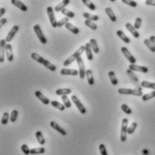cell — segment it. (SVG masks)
Returning <instances> with one entry per match:
<instances>
[{
  "label": "cell",
  "mask_w": 155,
  "mask_h": 155,
  "mask_svg": "<svg viewBox=\"0 0 155 155\" xmlns=\"http://www.w3.org/2000/svg\"><path fill=\"white\" fill-rule=\"evenodd\" d=\"M6 58L7 59L8 61H14V54H13V49H12V45L11 44H7L6 48Z\"/></svg>",
  "instance_id": "cell-16"
},
{
  "label": "cell",
  "mask_w": 155,
  "mask_h": 155,
  "mask_svg": "<svg viewBox=\"0 0 155 155\" xmlns=\"http://www.w3.org/2000/svg\"><path fill=\"white\" fill-rule=\"evenodd\" d=\"M150 41H151L152 42V44H154V46H155V36H153V35H152L151 37H150Z\"/></svg>",
  "instance_id": "cell-52"
},
{
  "label": "cell",
  "mask_w": 155,
  "mask_h": 155,
  "mask_svg": "<svg viewBox=\"0 0 155 155\" xmlns=\"http://www.w3.org/2000/svg\"><path fill=\"white\" fill-rule=\"evenodd\" d=\"M83 17L86 18V20H89V21H93V22H96L99 19L98 15H91L89 13H83Z\"/></svg>",
  "instance_id": "cell-28"
},
{
  "label": "cell",
  "mask_w": 155,
  "mask_h": 155,
  "mask_svg": "<svg viewBox=\"0 0 155 155\" xmlns=\"http://www.w3.org/2000/svg\"><path fill=\"white\" fill-rule=\"evenodd\" d=\"M72 90L71 88H59L56 90V95L58 96H67L71 94Z\"/></svg>",
  "instance_id": "cell-27"
},
{
  "label": "cell",
  "mask_w": 155,
  "mask_h": 155,
  "mask_svg": "<svg viewBox=\"0 0 155 155\" xmlns=\"http://www.w3.org/2000/svg\"><path fill=\"white\" fill-rule=\"evenodd\" d=\"M7 18H2L1 21H0V26H1V27H3V26L7 24Z\"/></svg>",
  "instance_id": "cell-50"
},
{
  "label": "cell",
  "mask_w": 155,
  "mask_h": 155,
  "mask_svg": "<svg viewBox=\"0 0 155 155\" xmlns=\"http://www.w3.org/2000/svg\"><path fill=\"white\" fill-rule=\"evenodd\" d=\"M116 34L118 35V37H119V38L122 41H124V42H125V44H130L131 40L128 38V37L126 36V34L122 30H118V31H117L116 32Z\"/></svg>",
  "instance_id": "cell-22"
},
{
  "label": "cell",
  "mask_w": 155,
  "mask_h": 155,
  "mask_svg": "<svg viewBox=\"0 0 155 155\" xmlns=\"http://www.w3.org/2000/svg\"><path fill=\"white\" fill-rule=\"evenodd\" d=\"M89 44H90V45H91V48H92V50L95 53L99 52V48L98 46V42H97V41H96V39H90Z\"/></svg>",
  "instance_id": "cell-32"
},
{
  "label": "cell",
  "mask_w": 155,
  "mask_h": 155,
  "mask_svg": "<svg viewBox=\"0 0 155 155\" xmlns=\"http://www.w3.org/2000/svg\"><path fill=\"white\" fill-rule=\"evenodd\" d=\"M34 95H35V97L38 98L42 104H44V105H49V104H51L50 99L48 98H46L45 96L42 94L41 91H38V90H37V91H35Z\"/></svg>",
  "instance_id": "cell-12"
},
{
  "label": "cell",
  "mask_w": 155,
  "mask_h": 155,
  "mask_svg": "<svg viewBox=\"0 0 155 155\" xmlns=\"http://www.w3.org/2000/svg\"><path fill=\"white\" fill-rule=\"evenodd\" d=\"M51 105L53 106V108H57V109H59L60 111H64L65 110V106L64 105H62V104H61L60 102H58V101H56V100H53V101H51Z\"/></svg>",
  "instance_id": "cell-31"
},
{
  "label": "cell",
  "mask_w": 155,
  "mask_h": 155,
  "mask_svg": "<svg viewBox=\"0 0 155 155\" xmlns=\"http://www.w3.org/2000/svg\"><path fill=\"white\" fill-rule=\"evenodd\" d=\"M8 120H10V115L7 113V112H5L3 114V116H2V119H1V124L3 125H7L8 123Z\"/></svg>",
  "instance_id": "cell-41"
},
{
  "label": "cell",
  "mask_w": 155,
  "mask_h": 155,
  "mask_svg": "<svg viewBox=\"0 0 155 155\" xmlns=\"http://www.w3.org/2000/svg\"><path fill=\"white\" fill-rule=\"evenodd\" d=\"M126 74L128 75V77H129V78L131 79V81L136 85V86H138V84H139V78L138 77L136 76V75L135 74V72L132 71L131 69H127L126 71Z\"/></svg>",
  "instance_id": "cell-17"
},
{
  "label": "cell",
  "mask_w": 155,
  "mask_h": 155,
  "mask_svg": "<svg viewBox=\"0 0 155 155\" xmlns=\"http://www.w3.org/2000/svg\"><path fill=\"white\" fill-rule=\"evenodd\" d=\"M21 150H22V152H24V154H25V155H29V154H31V150H30V148L26 145V144H23L22 146H21Z\"/></svg>",
  "instance_id": "cell-45"
},
{
  "label": "cell",
  "mask_w": 155,
  "mask_h": 155,
  "mask_svg": "<svg viewBox=\"0 0 155 155\" xmlns=\"http://www.w3.org/2000/svg\"><path fill=\"white\" fill-rule=\"evenodd\" d=\"M142 152H143V155H148V151H146V150H143Z\"/></svg>",
  "instance_id": "cell-53"
},
{
  "label": "cell",
  "mask_w": 155,
  "mask_h": 155,
  "mask_svg": "<svg viewBox=\"0 0 155 155\" xmlns=\"http://www.w3.org/2000/svg\"><path fill=\"white\" fill-rule=\"evenodd\" d=\"M34 31L35 34L37 35V38H38L39 41L41 42V44H47V39H46V37L44 36V33H42V31L39 24H35L34 26Z\"/></svg>",
  "instance_id": "cell-4"
},
{
  "label": "cell",
  "mask_w": 155,
  "mask_h": 155,
  "mask_svg": "<svg viewBox=\"0 0 155 155\" xmlns=\"http://www.w3.org/2000/svg\"><path fill=\"white\" fill-rule=\"evenodd\" d=\"M77 63H78V72H79V78L80 79H83L85 77H86V69H85V65H84V62L81 57H78L77 59Z\"/></svg>",
  "instance_id": "cell-6"
},
{
  "label": "cell",
  "mask_w": 155,
  "mask_h": 155,
  "mask_svg": "<svg viewBox=\"0 0 155 155\" xmlns=\"http://www.w3.org/2000/svg\"><path fill=\"white\" fill-rule=\"evenodd\" d=\"M153 98H155V90H153V91L150 92V93H147L145 95H143L142 97V99L143 101H148V100L152 99Z\"/></svg>",
  "instance_id": "cell-36"
},
{
  "label": "cell",
  "mask_w": 155,
  "mask_h": 155,
  "mask_svg": "<svg viewBox=\"0 0 155 155\" xmlns=\"http://www.w3.org/2000/svg\"><path fill=\"white\" fill-rule=\"evenodd\" d=\"M85 24H86L88 27H89L91 30H97L98 29V25L95 24V22L93 21H89V20H86L85 21Z\"/></svg>",
  "instance_id": "cell-38"
},
{
  "label": "cell",
  "mask_w": 155,
  "mask_h": 155,
  "mask_svg": "<svg viewBox=\"0 0 155 155\" xmlns=\"http://www.w3.org/2000/svg\"><path fill=\"white\" fill-rule=\"evenodd\" d=\"M17 116H18V111L14 109L12 111L11 115H10V121H11L12 123H15V121H16V119H17Z\"/></svg>",
  "instance_id": "cell-43"
},
{
  "label": "cell",
  "mask_w": 155,
  "mask_h": 155,
  "mask_svg": "<svg viewBox=\"0 0 155 155\" xmlns=\"http://www.w3.org/2000/svg\"><path fill=\"white\" fill-rule=\"evenodd\" d=\"M31 58L33 59V60L36 61L38 63L42 64V65H44V63L47 61V60H45L44 58H42L41 55L37 54V53H35V52H33V53H32V54H31Z\"/></svg>",
  "instance_id": "cell-20"
},
{
  "label": "cell",
  "mask_w": 155,
  "mask_h": 155,
  "mask_svg": "<svg viewBox=\"0 0 155 155\" xmlns=\"http://www.w3.org/2000/svg\"><path fill=\"white\" fill-rule=\"evenodd\" d=\"M127 130H128V119L124 118L122 120V127H121V135L120 140L121 142H125L126 141V135H127Z\"/></svg>",
  "instance_id": "cell-3"
},
{
  "label": "cell",
  "mask_w": 155,
  "mask_h": 155,
  "mask_svg": "<svg viewBox=\"0 0 155 155\" xmlns=\"http://www.w3.org/2000/svg\"><path fill=\"white\" fill-rule=\"evenodd\" d=\"M45 152V149L44 147L40 148H34L31 149V154L32 155H36V154H42Z\"/></svg>",
  "instance_id": "cell-33"
},
{
  "label": "cell",
  "mask_w": 155,
  "mask_h": 155,
  "mask_svg": "<svg viewBox=\"0 0 155 155\" xmlns=\"http://www.w3.org/2000/svg\"><path fill=\"white\" fill-rule=\"evenodd\" d=\"M50 125L54 129L55 131H57L59 133H61V135H67V133H66V131L63 129V128L61 126V125H59L56 122H54V121H51V123H50Z\"/></svg>",
  "instance_id": "cell-15"
},
{
  "label": "cell",
  "mask_w": 155,
  "mask_h": 155,
  "mask_svg": "<svg viewBox=\"0 0 155 155\" xmlns=\"http://www.w3.org/2000/svg\"><path fill=\"white\" fill-rule=\"evenodd\" d=\"M141 25H142V18L141 17H137L135 19V24H133V27H135L136 30H138V29H140Z\"/></svg>",
  "instance_id": "cell-46"
},
{
  "label": "cell",
  "mask_w": 155,
  "mask_h": 155,
  "mask_svg": "<svg viewBox=\"0 0 155 155\" xmlns=\"http://www.w3.org/2000/svg\"><path fill=\"white\" fill-rule=\"evenodd\" d=\"M85 52L87 54L88 61H92L93 60V53H92V48L89 42H87L85 44Z\"/></svg>",
  "instance_id": "cell-18"
},
{
  "label": "cell",
  "mask_w": 155,
  "mask_h": 155,
  "mask_svg": "<svg viewBox=\"0 0 155 155\" xmlns=\"http://www.w3.org/2000/svg\"><path fill=\"white\" fill-rule=\"evenodd\" d=\"M69 23V18L68 17H64L63 19L60 20L58 22V27H61L63 25H66V24Z\"/></svg>",
  "instance_id": "cell-48"
},
{
  "label": "cell",
  "mask_w": 155,
  "mask_h": 155,
  "mask_svg": "<svg viewBox=\"0 0 155 155\" xmlns=\"http://www.w3.org/2000/svg\"><path fill=\"white\" fill-rule=\"evenodd\" d=\"M144 44H145L148 47V49L151 51L152 52H155V46H154V44H152V42L150 41V39H145V40H144Z\"/></svg>",
  "instance_id": "cell-34"
},
{
  "label": "cell",
  "mask_w": 155,
  "mask_h": 155,
  "mask_svg": "<svg viewBox=\"0 0 155 155\" xmlns=\"http://www.w3.org/2000/svg\"><path fill=\"white\" fill-rule=\"evenodd\" d=\"M86 77L88 78V83L90 86H92V85L95 84V79H94V77H93V72L91 69H88L86 71Z\"/></svg>",
  "instance_id": "cell-23"
},
{
  "label": "cell",
  "mask_w": 155,
  "mask_h": 155,
  "mask_svg": "<svg viewBox=\"0 0 155 155\" xmlns=\"http://www.w3.org/2000/svg\"><path fill=\"white\" fill-rule=\"evenodd\" d=\"M122 3L126 4L128 6H130L132 7H137V2L133 1V0H122Z\"/></svg>",
  "instance_id": "cell-44"
},
{
  "label": "cell",
  "mask_w": 155,
  "mask_h": 155,
  "mask_svg": "<svg viewBox=\"0 0 155 155\" xmlns=\"http://www.w3.org/2000/svg\"><path fill=\"white\" fill-rule=\"evenodd\" d=\"M129 69H131L132 71H139V72H142V73H147L149 71L147 67L139 66V65H136V64H130Z\"/></svg>",
  "instance_id": "cell-11"
},
{
  "label": "cell",
  "mask_w": 155,
  "mask_h": 155,
  "mask_svg": "<svg viewBox=\"0 0 155 155\" xmlns=\"http://www.w3.org/2000/svg\"><path fill=\"white\" fill-rule=\"evenodd\" d=\"M35 137H36V140L39 142L40 145H44L45 140H44V135H42V133L41 131H37L35 133Z\"/></svg>",
  "instance_id": "cell-26"
},
{
  "label": "cell",
  "mask_w": 155,
  "mask_h": 155,
  "mask_svg": "<svg viewBox=\"0 0 155 155\" xmlns=\"http://www.w3.org/2000/svg\"><path fill=\"white\" fill-rule=\"evenodd\" d=\"M6 48H7V42L5 39L0 42V62H4L6 59Z\"/></svg>",
  "instance_id": "cell-9"
},
{
  "label": "cell",
  "mask_w": 155,
  "mask_h": 155,
  "mask_svg": "<svg viewBox=\"0 0 155 155\" xmlns=\"http://www.w3.org/2000/svg\"><path fill=\"white\" fill-rule=\"evenodd\" d=\"M125 27L132 34V35L135 37V38L138 39L139 37H140V34H139V32H137V30L135 27H133V24H131L130 23H126L125 24Z\"/></svg>",
  "instance_id": "cell-14"
},
{
  "label": "cell",
  "mask_w": 155,
  "mask_h": 155,
  "mask_svg": "<svg viewBox=\"0 0 155 155\" xmlns=\"http://www.w3.org/2000/svg\"><path fill=\"white\" fill-rule=\"evenodd\" d=\"M11 3L14 5V6L18 7L20 10H22L23 12H26V11H27V7H26L22 1H19V0H12Z\"/></svg>",
  "instance_id": "cell-19"
},
{
  "label": "cell",
  "mask_w": 155,
  "mask_h": 155,
  "mask_svg": "<svg viewBox=\"0 0 155 155\" xmlns=\"http://www.w3.org/2000/svg\"><path fill=\"white\" fill-rule=\"evenodd\" d=\"M99 151H100V153L101 155H108V151H106V148L105 146V144H99Z\"/></svg>",
  "instance_id": "cell-47"
},
{
  "label": "cell",
  "mask_w": 155,
  "mask_h": 155,
  "mask_svg": "<svg viewBox=\"0 0 155 155\" xmlns=\"http://www.w3.org/2000/svg\"><path fill=\"white\" fill-rule=\"evenodd\" d=\"M137 125L138 124L136 122H133L131 124L130 126H128V130H127V133H129V135H133V133H135V129L137 128Z\"/></svg>",
  "instance_id": "cell-39"
},
{
  "label": "cell",
  "mask_w": 155,
  "mask_h": 155,
  "mask_svg": "<svg viewBox=\"0 0 155 155\" xmlns=\"http://www.w3.org/2000/svg\"><path fill=\"white\" fill-rule=\"evenodd\" d=\"M84 51H85V45L84 46H80V48H78V50L76 52H74L71 57H69L66 61H64L63 66L64 67H68L69 65H71V64L74 61H77V59L78 57H81V54H82Z\"/></svg>",
  "instance_id": "cell-1"
},
{
  "label": "cell",
  "mask_w": 155,
  "mask_h": 155,
  "mask_svg": "<svg viewBox=\"0 0 155 155\" xmlns=\"http://www.w3.org/2000/svg\"><path fill=\"white\" fill-rule=\"evenodd\" d=\"M69 4V0H63L62 2L59 3V5H57V6L54 7V11L56 12H61L62 10L66 7V6H68V5Z\"/></svg>",
  "instance_id": "cell-21"
},
{
  "label": "cell",
  "mask_w": 155,
  "mask_h": 155,
  "mask_svg": "<svg viewBox=\"0 0 155 155\" xmlns=\"http://www.w3.org/2000/svg\"><path fill=\"white\" fill-rule=\"evenodd\" d=\"M47 15L49 16V20L50 23L51 24V26L53 28L58 27V22L55 18V15H54V9H53L51 7H47Z\"/></svg>",
  "instance_id": "cell-5"
},
{
  "label": "cell",
  "mask_w": 155,
  "mask_h": 155,
  "mask_svg": "<svg viewBox=\"0 0 155 155\" xmlns=\"http://www.w3.org/2000/svg\"><path fill=\"white\" fill-rule=\"evenodd\" d=\"M108 76H109V79H110V81H111L112 84H113V85L118 84V79H117V78H116V75H115V71H109L108 72Z\"/></svg>",
  "instance_id": "cell-29"
},
{
  "label": "cell",
  "mask_w": 155,
  "mask_h": 155,
  "mask_svg": "<svg viewBox=\"0 0 155 155\" xmlns=\"http://www.w3.org/2000/svg\"><path fill=\"white\" fill-rule=\"evenodd\" d=\"M145 4L148 5V6L155 7V1H153V0H146V1H145Z\"/></svg>",
  "instance_id": "cell-49"
},
{
  "label": "cell",
  "mask_w": 155,
  "mask_h": 155,
  "mask_svg": "<svg viewBox=\"0 0 155 155\" xmlns=\"http://www.w3.org/2000/svg\"><path fill=\"white\" fill-rule=\"evenodd\" d=\"M18 30H19V26L18 25H14L13 27H12V29L10 30V32H8V34L7 35V37H6V42H11L13 39H14V37H15V35L16 34V33L18 32Z\"/></svg>",
  "instance_id": "cell-10"
},
{
  "label": "cell",
  "mask_w": 155,
  "mask_h": 155,
  "mask_svg": "<svg viewBox=\"0 0 155 155\" xmlns=\"http://www.w3.org/2000/svg\"><path fill=\"white\" fill-rule=\"evenodd\" d=\"M61 99H62V102H63V104H64V106H65L66 108H71V101H69V99L68 98L67 96H62Z\"/></svg>",
  "instance_id": "cell-40"
},
{
  "label": "cell",
  "mask_w": 155,
  "mask_h": 155,
  "mask_svg": "<svg viewBox=\"0 0 155 155\" xmlns=\"http://www.w3.org/2000/svg\"><path fill=\"white\" fill-rule=\"evenodd\" d=\"M121 109H122V111H124V113H125L126 115H131L133 113V111L130 108V106H127L126 104H123L121 106Z\"/></svg>",
  "instance_id": "cell-42"
},
{
  "label": "cell",
  "mask_w": 155,
  "mask_h": 155,
  "mask_svg": "<svg viewBox=\"0 0 155 155\" xmlns=\"http://www.w3.org/2000/svg\"><path fill=\"white\" fill-rule=\"evenodd\" d=\"M5 13H6V8L1 7V9H0V17H2Z\"/></svg>",
  "instance_id": "cell-51"
},
{
  "label": "cell",
  "mask_w": 155,
  "mask_h": 155,
  "mask_svg": "<svg viewBox=\"0 0 155 155\" xmlns=\"http://www.w3.org/2000/svg\"><path fill=\"white\" fill-rule=\"evenodd\" d=\"M82 3L85 5L86 7H88L91 11H95L96 10V6H95V4L93 3V2H91V1H88V0H82Z\"/></svg>",
  "instance_id": "cell-35"
},
{
  "label": "cell",
  "mask_w": 155,
  "mask_h": 155,
  "mask_svg": "<svg viewBox=\"0 0 155 155\" xmlns=\"http://www.w3.org/2000/svg\"><path fill=\"white\" fill-rule=\"evenodd\" d=\"M65 27H66L67 30H69V32H71V33H72L73 34H78L79 33V29H78V27H76V26H74V25H73L72 24H71V23L66 24Z\"/></svg>",
  "instance_id": "cell-25"
},
{
  "label": "cell",
  "mask_w": 155,
  "mask_h": 155,
  "mask_svg": "<svg viewBox=\"0 0 155 155\" xmlns=\"http://www.w3.org/2000/svg\"><path fill=\"white\" fill-rule=\"evenodd\" d=\"M71 100H72V102H73V104H75V106H77V108L78 109V111L80 112L81 114H86V112H87V109H86V108L83 106V104L80 102V100H79L78 98V97L77 96H75V95H73L72 97H71Z\"/></svg>",
  "instance_id": "cell-7"
},
{
  "label": "cell",
  "mask_w": 155,
  "mask_h": 155,
  "mask_svg": "<svg viewBox=\"0 0 155 155\" xmlns=\"http://www.w3.org/2000/svg\"><path fill=\"white\" fill-rule=\"evenodd\" d=\"M61 74L64 75V76H77V75H79V72L77 69H71L64 68L61 71Z\"/></svg>",
  "instance_id": "cell-13"
},
{
  "label": "cell",
  "mask_w": 155,
  "mask_h": 155,
  "mask_svg": "<svg viewBox=\"0 0 155 155\" xmlns=\"http://www.w3.org/2000/svg\"><path fill=\"white\" fill-rule=\"evenodd\" d=\"M121 51L123 52V54H124V56L126 58V60L130 62V64H135L136 59L133 56V54L129 51V50H128L126 47H122L121 48Z\"/></svg>",
  "instance_id": "cell-8"
},
{
  "label": "cell",
  "mask_w": 155,
  "mask_h": 155,
  "mask_svg": "<svg viewBox=\"0 0 155 155\" xmlns=\"http://www.w3.org/2000/svg\"><path fill=\"white\" fill-rule=\"evenodd\" d=\"M118 93L121 94V95H133V96H136V97H142V96H143L142 88H136V89L119 88L118 89Z\"/></svg>",
  "instance_id": "cell-2"
},
{
  "label": "cell",
  "mask_w": 155,
  "mask_h": 155,
  "mask_svg": "<svg viewBox=\"0 0 155 155\" xmlns=\"http://www.w3.org/2000/svg\"><path fill=\"white\" fill-rule=\"evenodd\" d=\"M106 15H108V17L111 20V22H113V23H115L116 22V16H115V15L113 12V10H112L110 7H106Z\"/></svg>",
  "instance_id": "cell-24"
},
{
  "label": "cell",
  "mask_w": 155,
  "mask_h": 155,
  "mask_svg": "<svg viewBox=\"0 0 155 155\" xmlns=\"http://www.w3.org/2000/svg\"><path fill=\"white\" fill-rule=\"evenodd\" d=\"M61 14L64 15H66V17H68V18H74L75 17V14L72 11H71V10L66 9V8H64L62 10Z\"/></svg>",
  "instance_id": "cell-37"
},
{
  "label": "cell",
  "mask_w": 155,
  "mask_h": 155,
  "mask_svg": "<svg viewBox=\"0 0 155 155\" xmlns=\"http://www.w3.org/2000/svg\"><path fill=\"white\" fill-rule=\"evenodd\" d=\"M141 87L142 88H151V89L155 90V83L143 80L142 82H141Z\"/></svg>",
  "instance_id": "cell-30"
}]
</instances>
